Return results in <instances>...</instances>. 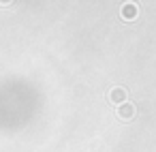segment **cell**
Here are the masks:
<instances>
[{"label":"cell","instance_id":"obj_1","mask_svg":"<svg viewBox=\"0 0 156 152\" xmlns=\"http://www.w3.org/2000/svg\"><path fill=\"white\" fill-rule=\"evenodd\" d=\"M122 99H126V92H122L120 88L111 90V101H122Z\"/></svg>","mask_w":156,"mask_h":152},{"label":"cell","instance_id":"obj_2","mask_svg":"<svg viewBox=\"0 0 156 152\" xmlns=\"http://www.w3.org/2000/svg\"><path fill=\"white\" fill-rule=\"evenodd\" d=\"M133 111H135V109H133V105L120 107V116H122V118H130V116H133Z\"/></svg>","mask_w":156,"mask_h":152}]
</instances>
